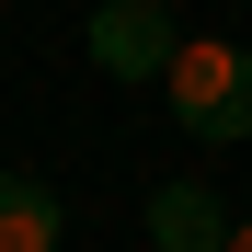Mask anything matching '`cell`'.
<instances>
[{"label": "cell", "mask_w": 252, "mask_h": 252, "mask_svg": "<svg viewBox=\"0 0 252 252\" xmlns=\"http://www.w3.org/2000/svg\"><path fill=\"white\" fill-rule=\"evenodd\" d=\"M160 92H172L184 138H206V149L252 138V46H229V34H184V58H172Z\"/></svg>", "instance_id": "obj_1"}, {"label": "cell", "mask_w": 252, "mask_h": 252, "mask_svg": "<svg viewBox=\"0 0 252 252\" xmlns=\"http://www.w3.org/2000/svg\"><path fill=\"white\" fill-rule=\"evenodd\" d=\"M80 46H92V69H103V80H172L184 34H172V12H160V0H92Z\"/></svg>", "instance_id": "obj_2"}, {"label": "cell", "mask_w": 252, "mask_h": 252, "mask_svg": "<svg viewBox=\"0 0 252 252\" xmlns=\"http://www.w3.org/2000/svg\"><path fill=\"white\" fill-rule=\"evenodd\" d=\"M149 241L160 252H229V229H241V206L218 195V184H195V172H172V184H149Z\"/></svg>", "instance_id": "obj_3"}, {"label": "cell", "mask_w": 252, "mask_h": 252, "mask_svg": "<svg viewBox=\"0 0 252 252\" xmlns=\"http://www.w3.org/2000/svg\"><path fill=\"white\" fill-rule=\"evenodd\" d=\"M0 252H69V206L34 172H0Z\"/></svg>", "instance_id": "obj_4"}, {"label": "cell", "mask_w": 252, "mask_h": 252, "mask_svg": "<svg viewBox=\"0 0 252 252\" xmlns=\"http://www.w3.org/2000/svg\"><path fill=\"white\" fill-rule=\"evenodd\" d=\"M229 252H252V206H241V229H229Z\"/></svg>", "instance_id": "obj_5"}]
</instances>
